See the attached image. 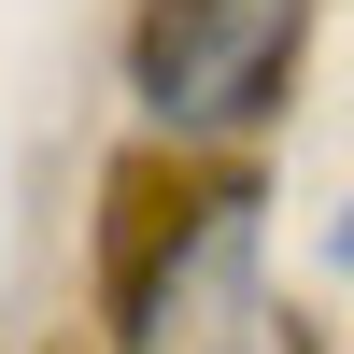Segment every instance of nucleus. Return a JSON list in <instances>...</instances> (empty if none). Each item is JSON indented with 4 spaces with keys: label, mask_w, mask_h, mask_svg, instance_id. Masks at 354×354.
<instances>
[{
    "label": "nucleus",
    "mask_w": 354,
    "mask_h": 354,
    "mask_svg": "<svg viewBox=\"0 0 354 354\" xmlns=\"http://www.w3.org/2000/svg\"><path fill=\"white\" fill-rule=\"evenodd\" d=\"M298 28L312 0H142L128 28V100L156 113L170 142H213V128H255L298 71Z\"/></svg>",
    "instance_id": "nucleus-1"
},
{
    "label": "nucleus",
    "mask_w": 354,
    "mask_h": 354,
    "mask_svg": "<svg viewBox=\"0 0 354 354\" xmlns=\"http://www.w3.org/2000/svg\"><path fill=\"white\" fill-rule=\"evenodd\" d=\"M340 270H354V213H340Z\"/></svg>",
    "instance_id": "nucleus-2"
}]
</instances>
